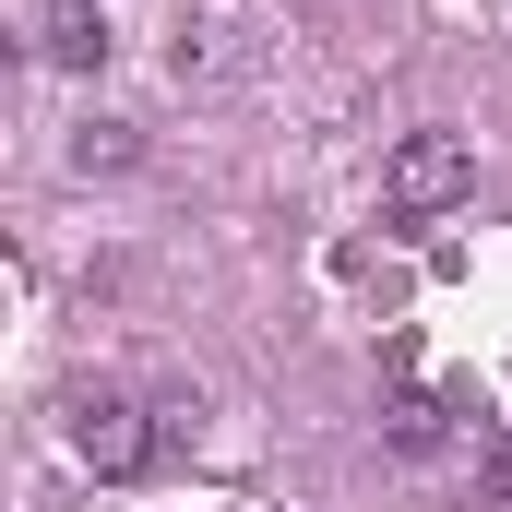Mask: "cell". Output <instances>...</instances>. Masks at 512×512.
Wrapping results in <instances>:
<instances>
[{"label": "cell", "mask_w": 512, "mask_h": 512, "mask_svg": "<svg viewBox=\"0 0 512 512\" xmlns=\"http://www.w3.org/2000/svg\"><path fill=\"white\" fill-rule=\"evenodd\" d=\"M36 48H48V60H60V72H96V60H108V12H96V0H60V12H48V36H36Z\"/></svg>", "instance_id": "obj_4"}, {"label": "cell", "mask_w": 512, "mask_h": 512, "mask_svg": "<svg viewBox=\"0 0 512 512\" xmlns=\"http://www.w3.org/2000/svg\"><path fill=\"white\" fill-rule=\"evenodd\" d=\"M72 167L96 179V167H131V131L120 120H96V131H72Z\"/></svg>", "instance_id": "obj_5"}, {"label": "cell", "mask_w": 512, "mask_h": 512, "mask_svg": "<svg viewBox=\"0 0 512 512\" xmlns=\"http://www.w3.org/2000/svg\"><path fill=\"white\" fill-rule=\"evenodd\" d=\"M465 191H477V143L465 131H405L382 155V203L393 215H453Z\"/></svg>", "instance_id": "obj_2"}, {"label": "cell", "mask_w": 512, "mask_h": 512, "mask_svg": "<svg viewBox=\"0 0 512 512\" xmlns=\"http://www.w3.org/2000/svg\"><path fill=\"white\" fill-rule=\"evenodd\" d=\"M155 441H167V429H155L131 393H72V405H60V453H72L84 477H143Z\"/></svg>", "instance_id": "obj_1"}, {"label": "cell", "mask_w": 512, "mask_h": 512, "mask_svg": "<svg viewBox=\"0 0 512 512\" xmlns=\"http://www.w3.org/2000/svg\"><path fill=\"white\" fill-rule=\"evenodd\" d=\"M382 441H393V453H453V393L393 382V393H382Z\"/></svg>", "instance_id": "obj_3"}]
</instances>
